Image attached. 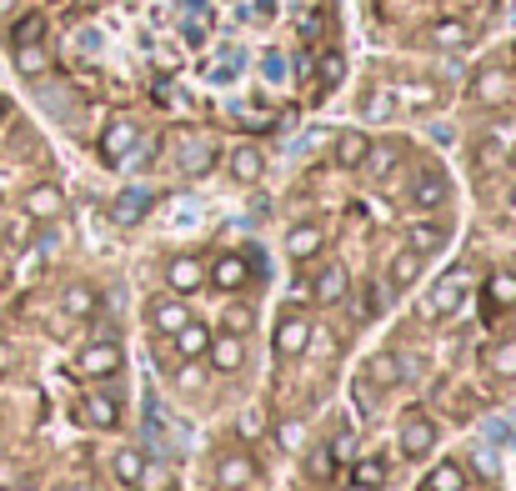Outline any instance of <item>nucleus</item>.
Masks as SVG:
<instances>
[{
  "instance_id": "28",
  "label": "nucleus",
  "mask_w": 516,
  "mask_h": 491,
  "mask_svg": "<svg viewBox=\"0 0 516 491\" xmlns=\"http://www.w3.org/2000/svg\"><path fill=\"white\" fill-rule=\"evenodd\" d=\"M346 286H351V281H346V271H321L311 296H316L321 306H331V301H341V296H346Z\"/></svg>"
},
{
  "instance_id": "10",
  "label": "nucleus",
  "mask_w": 516,
  "mask_h": 491,
  "mask_svg": "<svg viewBox=\"0 0 516 491\" xmlns=\"http://www.w3.org/2000/svg\"><path fill=\"white\" fill-rule=\"evenodd\" d=\"M251 481H256V461H251V456L231 451V456L216 461V486H221V491H246Z\"/></svg>"
},
{
  "instance_id": "44",
  "label": "nucleus",
  "mask_w": 516,
  "mask_h": 491,
  "mask_svg": "<svg viewBox=\"0 0 516 491\" xmlns=\"http://www.w3.org/2000/svg\"><path fill=\"white\" fill-rule=\"evenodd\" d=\"M511 211H516V191H511Z\"/></svg>"
},
{
  "instance_id": "34",
  "label": "nucleus",
  "mask_w": 516,
  "mask_h": 491,
  "mask_svg": "<svg viewBox=\"0 0 516 491\" xmlns=\"http://www.w3.org/2000/svg\"><path fill=\"white\" fill-rule=\"evenodd\" d=\"M276 441H281V451H306V426H301V421H281V426H276Z\"/></svg>"
},
{
  "instance_id": "30",
  "label": "nucleus",
  "mask_w": 516,
  "mask_h": 491,
  "mask_svg": "<svg viewBox=\"0 0 516 491\" xmlns=\"http://www.w3.org/2000/svg\"><path fill=\"white\" fill-rule=\"evenodd\" d=\"M366 376H371V381H381V386H396V381H401V366H396V356H391V351H376V356L366 361Z\"/></svg>"
},
{
  "instance_id": "37",
  "label": "nucleus",
  "mask_w": 516,
  "mask_h": 491,
  "mask_svg": "<svg viewBox=\"0 0 516 491\" xmlns=\"http://www.w3.org/2000/svg\"><path fill=\"white\" fill-rule=\"evenodd\" d=\"M311 346H316V356H321V361H331V356H336V336H331V331H321V326H311Z\"/></svg>"
},
{
  "instance_id": "40",
  "label": "nucleus",
  "mask_w": 516,
  "mask_h": 491,
  "mask_svg": "<svg viewBox=\"0 0 516 491\" xmlns=\"http://www.w3.org/2000/svg\"><path fill=\"white\" fill-rule=\"evenodd\" d=\"M11 486H16V466L0 461V491H11Z\"/></svg>"
},
{
  "instance_id": "38",
  "label": "nucleus",
  "mask_w": 516,
  "mask_h": 491,
  "mask_svg": "<svg viewBox=\"0 0 516 491\" xmlns=\"http://www.w3.org/2000/svg\"><path fill=\"white\" fill-rule=\"evenodd\" d=\"M341 71H346V61H341L336 51H331V56H321V81H326V86H331V81H341Z\"/></svg>"
},
{
  "instance_id": "27",
  "label": "nucleus",
  "mask_w": 516,
  "mask_h": 491,
  "mask_svg": "<svg viewBox=\"0 0 516 491\" xmlns=\"http://www.w3.org/2000/svg\"><path fill=\"white\" fill-rule=\"evenodd\" d=\"M111 471H116V481H121V486H136V476L146 471V456H141L136 446H121V451H116V461H111Z\"/></svg>"
},
{
  "instance_id": "26",
  "label": "nucleus",
  "mask_w": 516,
  "mask_h": 491,
  "mask_svg": "<svg viewBox=\"0 0 516 491\" xmlns=\"http://www.w3.org/2000/svg\"><path fill=\"white\" fill-rule=\"evenodd\" d=\"M466 41H471L466 21H436L431 26V46H441V51H461Z\"/></svg>"
},
{
  "instance_id": "7",
  "label": "nucleus",
  "mask_w": 516,
  "mask_h": 491,
  "mask_svg": "<svg viewBox=\"0 0 516 491\" xmlns=\"http://www.w3.org/2000/svg\"><path fill=\"white\" fill-rule=\"evenodd\" d=\"M81 416H86V426H96V431H116V426H121V401H116L111 391H86V396H81Z\"/></svg>"
},
{
  "instance_id": "42",
  "label": "nucleus",
  "mask_w": 516,
  "mask_h": 491,
  "mask_svg": "<svg viewBox=\"0 0 516 491\" xmlns=\"http://www.w3.org/2000/svg\"><path fill=\"white\" fill-rule=\"evenodd\" d=\"M6 116H11V101H6V96H0V121H6Z\"/></svg>"
},
{
  "instance_id": "17",
  "label": "nucleus",
  "mask_w": 516,
  "mask_h": 491,
  "mask_svg": "<svg viewBox=\"0 0 516 491\" xmlns=\"http://www.w3.org/2000/svg\"><path fill=\"white\" fill-rule=\"evenodd\" d=\"M406 241H411L416 256H431V251L446 246V226H441V221H416V226L406 231Z\"/></svg>"
},
{
  "instance_id": "6",
  "label": "nucleus",
  "mask_w": 516,
  "mask_h": 491,
  "mask_svg": "<svg viewBox=\"0 0 516 491\" xmlns=\"http://www.w3.org/2000/svg\"><path fill=\"white\" fill-rule=\"evenodd\" d=\"M146 316H151V326H156L161 336H176V331L191 321V311H186V296H176V291H171V296H156V301L146 306Z\"/></svg>"
},
{
  "instance_id": "33",
  "label": "nucleus",
  "mask_w": 516,
  "mask_h": 491,
  "mask_svg": "<svg viewBox=\"0 0 516 491\" xmlns=\"http://www.w3.org/2000/svg\"><path fill=\"white\" fill-rule=\"evenodd\" d=\"M491 371L496 376H506V381H516V341H501V346H491Z\"/></svg>"
},
{
  "instance_id": "16",
  "label": "nucleus",
  "mask_w": 516,
  "mask_h": 491,
  "mask_svg": "<svg viewBox=\"0 0 516 491\" xmlns=\"http://www.w3.org/2000/svg\"><path fill=\"white\" fill-rule=\"evenodd\" d=\"M171 341H176V351H181L186 361H201V356H206V346H211V331H206V326L191 316V321H186V326H181Z\"/></svg>"
},
{
  "instance_id": "8",
  "label": "nucleus",
  "mask_w": 516,
  "mask_h": 491,
  "mask_svg": "<svg viewBox=\"0 0 516 491\" xmlns=\"http://www.w3.org/2000/svg\"><path fill=\"white\" fill-rule=\"evenodd\" d=\"M136 146H141L136 121H111V126L101 131V156H106V161H126Z\"/></svg>"
},
{
  "instance_id": "24",
  "label": "nucleus",
  "mask_w": 516,
  "mask_h": 491,
  "mask_svg": "<svg viewBox=\"0 0 516 491\" xmlns=\"http://www.w3.org/2000/svg\"><path fill=\"white\" fill-rule=\"evenodd\" d=\"M486 301L501 311H516V271H491L486 281Z\"/></svg>"
},
{
  "instance_id": "32",
  "label": "nucleus",
  "mask_w": 516,
  "mask_h": 491,
  "mask_svg": "<svg viewBox=\"0 0 516 491\" xmlns=\"http://www.w3.org/2000/svg\"><path fill=\"white\" fill-rule=\"evenodd\" d=\"M171 486H176V471H171V466H146L131 491H171Z\"/></svg>"
},
{
  "instance_id": "14",
  "label": "nucleus",
  "mask_w": 516,
  "mask_h": 491,
  "mask_svg": "<svg viewBox=\"0 0 516 491\" xmlns=\"http://www.w3.org/2000/svg\"><path fill=\"white\" fill-rule=\"evenodd\" d=\"M246 276H251V271H246V261H241V256H216V266L206 271V281H211L216 291H241V286H246Z\"/></svg>"
},
{
  "instance_id": "19",
  "label": "nucleus",
  "mask_w": 516,
  "mask_h": 491,
  "mask_svg": "<svg viewBox=\"0 0 516 491\" xmlns=\"http://www.w3.org/2000/svg\"><path fill=\"white\" fill-rule=\"evenodd\" d=\"M411 201H416V206H441V201H446V176H441V171H421V176L411 181Z\"/></svg>"
},
{
  "instance_id": "41",
  "label": "nucleus",
  "mask_w": 516,
  "mask_h": 491,
  "mask_svg": "<svg viewBox=\"0 0 516 491\" xmlns=\"http://www.w3.org/2000/svg\"><path fill=\"white\" fill-rule=\"evenodd\" d=\"M16 11V0H0V16H11Z\"/></svg>"
},
{
  "instance_id": "39",
  "label": "nucleus",
  "mask_w": 516,
  "mask_h": 491,
  "mask_svg": "<svg viewBox=\"0 0 516 491\" xmlns=\"http://www.w3.org/2000/svg\"><path fill=\"white\" fill-rule=\"evenodd\" d=\"M36 266H41V251H26V256L16 261V271H21V281H26V276H36Z\"/></svg>"
},
{
  "instance_id": "36",
  "label": "nucleus",
  "mask_w": 516,
  "mask_h": 491,
  "mask_svg": "<svg viewBox=\"0 0 516 491\" xmlns=\"http://www.w3.org/2000/svg\"><path fill=\"white\" fill-rule=\"evenodd\" d=\"M41 31H46V21H41V16H26V21L16 26V46H26V41H41Z\"/></svg>"
},
{
  "instance_id": "43",
  "label": "nucleus",
  "mask_w": 516,
  "mask_h": 491,
  "mask_svg": "<svg viewBox=\"0 0 516 491\" xmlns=\"http://www.w3.org/2000/svg\"><path fill=\"white\" fill-rule=\"evenodd\" d=\"M71 491H96V486H71Z\"/></svg>"
},
{
  "instance_id": "13",
  "label": "nucleus",
  "mask_w": 516,
  "mask_h": 491,
  "mask_svg": "<svg viewBox=\"0 0 516 491\" xmlns=\"http://www.w3.org/2000/svg\"><path fill=\"white\" fill-rule=\"evenodd\" d=\"M321 246H326V236H321V226H311V221H301V226L286 231V256H291V261H311V256H321Z\"/></svg>"
},
{
  "instance_id": "18",
  "label": "nucleus",
  "mask_w": 516,
  "mask_h": 491,
  "mask_svg": "<svg viewBox=\"0 0 516 491\" xmlns=\"http://www.w3.org/2000/svg\"><path fill=\"white\" fill-rule=\"evenodd\" d=\"M471 96H476L481 106H501V101H506V76H501V71H491V66H486V71H476Z\"/></svg>"
},
{
  "instance_id": "1",
  "label": "nucleus",
  "mask_w": 516,
  "mask_h": 491,
  "mask_svg": "<svg viewBox=\"0 0 516 491\" xmlns=\"http://www.w3.org/2000/svg\"><path fill=\"white\" fill-rule=\"evenodd\" d=\"M121 366H126L121 341H91V346L76 356V371H81V376H91V381H106V376H116Z\"/></svg>"
},
{
  "instance_id": "25",
  "label": "nucleus",
  "mask_w": 516,
  "mask_h": 491,
  "mask_svg": "<svg viewBox=\"0 0 516 491\" xmlns=\"http://www.w3.org/2000/svg\"><path fill=\"white\" fill-rule=\"evenodd\" d=\"M426 491H466V471L456 461H436L426 476Z\"/></svg>"
},
{
  "instance_id": "2",
  "label": "nucleus",
  "mask_w": 516,
  "mask_h": 491,
  "mask_svg": "<svg viewBox=\"0 0 516 491\" xmlns=\"http://www.w3.org/2000/svg\"><path fill=\"white\" fill-rule=\"evenodd\" d=\"M311 316L306 311H286L281 321H276V351L281 356H306L311 351Z\"/></svg>"
},
{
  "instance_id": "35",
  "label": "nucleus",
  "mask_w": 516,
  "mask_h": 491,
  "mask_svg": "<svg viewBox=\"0 0 516 491\" xmlns=\"http://www.w3.org/2000/svg\"><path fill=\"white\" fill-rule=\"evenodd\" d=\"M221 326H226L231 336H246V331L256 326V321H251V306H231V311L221 316Z\"/></svg>"
},
{
  "instance_id": "11",
  "label": "nucleus",
  "mask_w": 516,
  "mask_h": 491,
  "mask_svg": "<svg viewBox=\"0 0 516 491\" xmlns=\"http://www.w3.org/2000/svg\"><path fill=\"white\" fill-rule=\"evenodd\" d=\"M226 171H231L241 186H256V181L266 176V156H261L256 146H236V151L226 156Z\"/></svg>"
},
{
  "instance_id": "22",
  "label": "nucleus",
  "mask_w": 516,
  "mask_h": 491,
  "mask_svg": "<svg viewBox=\"0 0 516 491\" xmlns=\"http://www.w3.org/2000/svg\"><path fill=\"white\" fill-rule=\"evenodd\" d=\"M96 306H101V296H96L91 286H66V296H61V311H66L71 321H86V316H96Z\"/></svg>"
},
{
  "instance_id": "12",
  "label": "nucleus",
  "mask_w": 516,
  "mask_h": 491,
  "mask_svg": "<svg viewBox=\"0 0 516 491\" xmlns=\"http://www.w3.org/2000/svg\"><path fill=\"white\" fill-rule=\"evenodd\" d=\"M151 206H156L151 191H141V186H136V191H121V196L111 201V221H116V226H136Z\"/></svg>"
},
{
  "instance_id": "21",
  "label": "nucleus",
  "mask_w": 516,
  "mask_h": 491,
  "mask_svg": "<svg viewBox=\"0 0 516 491\" xmlns=\"http://www.w3.org/2000/svg\"><path fill=\"white\" fill-rule=\"evenodd\" d=\"M461 296H466V281H461V276H441V281L431 286V311L446 316V311L461 306Z\"/></svg>"
},
{
  "instance_id": "5",
  "label": "nucleus",
  "mask_w": 516,
  "mask_h": 491,
  "mask_svg": "<svg viewBox=\"0 0 516 491\" xmlns=\"http://www.w3.org/2000/svg\"><path fill=\"white\" fill-rule=\"evenodd\" d=\"M431 446H436V421H431V416H421V411H411V416L401 421V456L421 461Z\"/></svg>"
},
{
  "instance_id": "20",
  "label": "nucleus",
  "mask_w": 516,
  "mask_h": 491,
  "mask_svg": "<svg viewBox=\"0 0 516 491\" xmlns=\"http://www.w3.org/2000/svg\"><path fill=\"white\" fill-rule=\"evenodd\" d=\"M421 266H426V256H416V251L406 246V251H401V256H396V261L386 266V271H391V286H396V291L416 286V281H421Z\"/></svg>"
},
{
  "instance_id": "29",
  "label": "nucleus",
  "mask_w": 516,
  "mask_h": 491,
  "mask_svg": "<svg viewBox=\"0 0 516 491\" xmlns=\"http://www.w3.org/2000/svg\"><path fill=\"white\" fill-rule=\"evenodd\" d=\"M396 161H401V146H396V141H391V146H371V151H366V161H361V166H366V171H371V176H386V171H396Z\"/></svg>"
},
{
  "instance_id": "31",
  "label": "nucleus",
  "mask_w": 516,
  "mask_h": 491,
  "mask_svg": "<svg viewBox=\"0 0 516 491\" xmlns=\"http://www.w3.org/2000/svg\"><path fill=\"white\" fill-rule=\"evenodd\" d=\"M351 481L361 486V491H376V486H386V461H376V456H366L356 471H351Z\"/></svg>"
},
{
  "instance_id": "3",
  "label": "nucleus",
  "mask_w": 516,
  "mask_h": 491,
  "mask_svg": "<svg viewBox=\"0 0 516 491\" xmlns=\"http://www.w3.org/2000/svg\"><path fill=\"white\" fill-rule=\"evenodd\" d=\"M21 206H26V221H56V216H66V191L56 181H41L26 191Z\"/></svg>"
},
{
  "instance_id": "9",
  "label": "nucleus",
  "mask_w": 516,
  "mask_h": 491,
  "mask_svg": "<svg viewBox=\"0 0 516 491\" xmlns=\"http://www.w3.org/2000/svg\"><path fill=\"white\" fill-rule=\"evenodd\" d=\"M206 361H211V371H221V376H236L241 366H246V346H241V336H211V346H206Z\"/></svg>"
},
{
  "instance_id": "23",
  "label": "nucleus",
  "mask_w": 516,
  "mask_h": 491,
  "mask_svg": "<svg viewBox=\"0 0 516 491\" xmlns=\"http://www.w3.org/2000/svg\"><path fill=\"white\" fill-rule=\"evenodd\" d=\"M16 71H21V76H31V81H36V76H46V71H51V56H46V46H41V41H26V46H16Z\"/></svg>"
},
{
  "instance_id": "15",
  "label": "nucleus",
  "mask_w": 516,
  "mask_h": 491,
  "mask_svg": "<svg viewBox=\"0 0 516 491\" xmlns=\"http://www.w3.org/2000/svg\"><path fill=\"white\" fill-rule=\"evenodd\" d=\"M331 146H336V166H346V171H361V161L371 151V141L361 131H341V136H331Z\"/></svg>"
},
{
  "instance_id": "4",
  "label": "nucleus",
  "mask_w": 516,
  "mask_h": 491,
  "mask_svg": "<svg viewBox=\"0 0 516 491\" xmlns=\"http://www.w3.org/2000/svg\"><path fill=\"white\" fill-rule=\"evenodd\" d=\"M166 286H171L176 296H196V291L206 286L201 256H171V261H166Z\"/></svg>"
}]
</instances>
